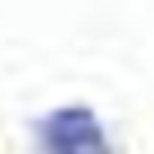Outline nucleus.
<instances>
[{
  "label": "nucleus",
  "instance_id": "nucleus-1",
  "mask_svg": "<svg viewBox=\"0 0 154 154\" xmlns=\"http://www.w3.org/2000/svg\"><path fill=\"white\" fill-rule=\"evenodd\" d=\"M42 148L45 154H112L100 121L79 106L60 109L42 124Z\"/></svg>",
  "mask_w": 154,
  "mask_h": 154
}]
</instances>
